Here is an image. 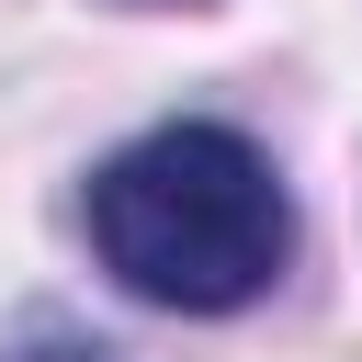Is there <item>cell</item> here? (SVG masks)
Returning <instances> with one entry per match:
<instances>
[{
  "label": "cell",
  "mask_w": 362,
  "mask_h": 362,
  "mask_svg": "<svg viewBox=\"0 0 362 362\" xmlns=\"http://www.w3.org/2000/svg\"><path fill=\"white\" fill-rule=\"evenodd\" d=\"M90 249L136 305L170 317H226L283 283L294 260V204L272 158L238 124H147L90 170Z\"/></svg>",
  "instance_id": "obj_1"
},
{
  "label": "cell",
  "mask_w": 362,
  "mask_h": 362,
  "mask_svg": "<svg viewBox=\"0 0 362 362\" xmlns=\"http://www.w3.org/2000/svg\"><path fill=\"white\" fill-rule=\"evenodd\" d=\"M11 362H113V351H90V339H34V351H11Z\"/></svg>",
  "instance_id": "obj_2"
}]
</instances>
